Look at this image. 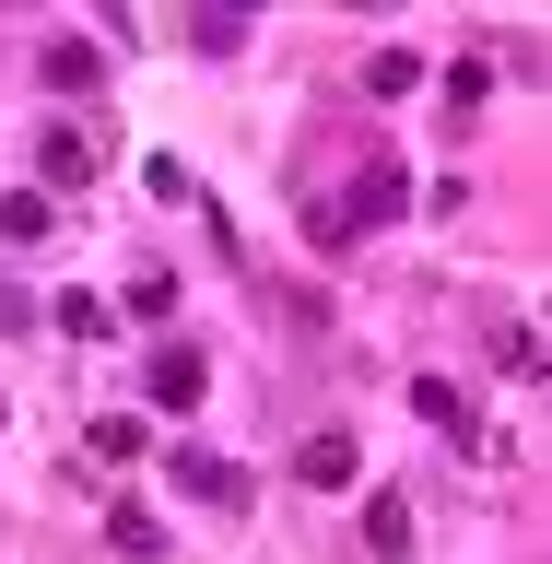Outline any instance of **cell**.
<instances>
[{
	"instance_id": "8992f818",
	"label": "cell",
	"mask_w": 552,
	"mask_h": 564,
	"mask_svg": "<svg viewBox=\"0 0 552 564\" xmlns=\"http://www.w3.org/2000/svg\"><path fill=\"white\" fill-rule=\"evenodd\" d=\"M412 412H423V423H447V435H470V447H483V423L458 412V388H447V377H412Z\"/></svg>"
},
{
	"instance_id": "5b68a950",
	"label": "cell",
	"mask_w": 552,
	"mask_h": 564,
	"mask_svg": "<svg viewBox=\"0 0 552 564\" xmlns=\"http://www.w3.org/2000/svg\"><path fill=\"white\" fill-rule=\"evenodd\" d=\"M35 165L59 176V188H95V141H83V130H47V141H35Z\"/></svg>"
},
{
	"instance_id": "30bf717a",
	"label": "cell",
	"mask_w": 552,
	"mask_h": 564,
	"mask_svg": "<svg viewBox=\"0 0 552 564\" xmlns=\"http://www.w3.org/2000/svg\"><path fill=\"white\" fill-rule=\"evenodd\" d=\"M130 317H176V271H141L130 282Z\"/></svg>"
},
{
	"instance_id": "6da1fadb",
	"label": "cell",
	"mask_w": 552,
	"mask_h": 564,
	"mask_svg": "<svg viewBox=\"0 0 552 564\" xmlns=\"http://www.w3.org/2000/svg\"><path fill=\"white\" fill-rule=\"evenodd\" d=\"M165 482H176V494H201V506H247V470H236V458H212V447H176V458H165Z\"/></svg>"
},
{
	"instance_id": "ba28073f",
	"label": "cell",
	"mask_w": 552,
	"mask_h": 564,
	"mask_svg": "<svg viewBox=\"0 0 552 564\" xmlns=\"http://www.w3.org/2000/svg\"><path fill=\"white\" fill-rule=\"evenodd\" d=\"M365 541H377V553H412V506L377 494V506H365Z\"/></svg>"
},
{
	"instance_id": "3957f363",
	"label": "cell",
	"mask_w": 552,
	"mask_h": 564,
	"mask_svg": "<svg viewBox=\"0 0 552 564\" xmlns=\"http://www.w3.org/2000/svg\"><path fill=\"white\" fill-rule=\"evenodd\" d=\"M47 83H59V95H95V83H106V47H95V35H47Z\"/></svg>"
},
{
	"instance_id": "7a4b0ae2",
	"label": "cell",
	"mask_w": 552,
	"mask_h": 564,
	"mask_svg": "<svg viewBox=\"0 0 552 564\" xmlns=\"http://www.w3.org/2000/svg\"><path fill=\"white\" fill-rule=\"evenodd\" d=\"M353 470H365L353 435H306V447H294V482H306V494H353Z\"/></svg>"
},
{
	"instance_id": "52a82bcc",
	"label": "cell",
	"mask_w": 552,
	"mask_h": 564,
	"mask_svg": "<svg viewBox=\"0 0 552 564\" xmlns=\"http://www.w3.org/2000/svg\"><path fill=\"white\" fill-rule=\"evenodd\" d=\"M106 541H118V553H165V518H153V506H106Z\"/></svg>"
},
{
	"instance_id": "9c48e42d",
	"label": "cell",
	"mask_w": 552,
	"mask_h": 564,
	"mask_svg": "<svg viewBox=\"0 0 552 564\" xmlns=\"http://www.w3.org/2000/svg\"><path fill=\"white\" fill-rule=\"evenodd\" d=\"M47 236V200H24V188H12V200H0V247H35Z\"/></svg>"
},
{
	"instance_id": "277c9868",
	"label": "cell",
	"mask_w": 552,
	"mask_h": 564,
	"mask_svg": "<svg viewBox=\"0 0 552 564\" xmlns=\"http://www.w3.org/2000/svg\"><path fill=\"white\" fill-rule=\"evenodd\" d=\"M201 388H212V365H201V352H153V412H188Z\"/></svg>"
}]
</instances>
